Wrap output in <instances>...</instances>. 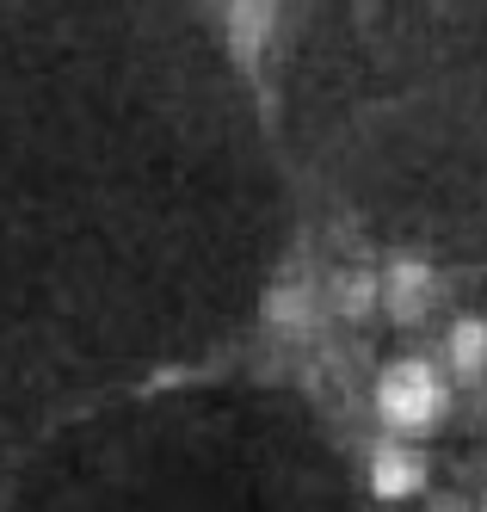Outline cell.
Returning <instances> with one entry per match:
<instances>
[{
  "label": "cell",
  "instance_id": "obj_1",
  "mask_svg": "<svg viewBox=\"0 0 487 512\" xmlns=\"http://www.w3.org/2000/svg\"><path fill=\"white\" fill-rule=\"evenodd\" d=\"M432 401H438V383H432L426 364H395L383 377V414L401 420V426H420L432 414Z\"/></svg>",
  "mask_w": 487,
  "mask_h": 512
}]
</instances>
